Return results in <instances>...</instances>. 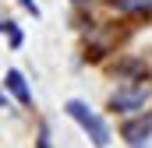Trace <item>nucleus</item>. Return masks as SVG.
Instances as JSON below:
<instances>
[{
  "instance_id": "obj_1",
  "label": "nucleus",
  "mask_w": 152,
  "mask_h": 148,
  "mask_svg": "<svg viewBox=\"0 0 152 148\" xmlns=\"http://www.w3.org/2000/svg\"><path fill=\"white\" fill-rule=\"evenodd\" d=\"M64 113H67L78 127L88 134V141H92L96 148H106V145H110V127H106V120L92 110L88 102H81V99H67V102H64Z\"/></svg>"
},
{
  "instance_id": "obj_11",
  "label": "nucleus",
  "mask_w": 152,
  "mask_h": 148,
  "mask_svg": "<svg viewBox=\"0 0 152 148\" xmlns=\"http://www.w3.org/2000/svg\"><path fill=\"white\" fill-rule=\"evenodd\" d=\"M0 32H7V21H4V18H0Z\"/></svg>"
},
{
  "instance_id": "obj_4",
  "label": "nucleus",
  "mask_w": 152,
  "mask_h": 148,
  "mask_svg": "<svg viewBox=\"0 0 152 148\" xmlns=\"http://www.w3.org/2000/svg\"><path fill=\"white\" fill-rule=\"evenodd\" d=\"M4 88L21 102V106H32V88H28V81H25V74L18 71V67H11V71L4 74Z\"/></svg>"
},
{
  "instance_id": "obj_5",
  "label": "nucleus",
  "mask_w": 152,
  "mask_h": 148,
  "mask_svg": "<svg viewBox=\"0 0 152 148\" xmlns=\"http://www.w3.org/2000/svg\"><path fill=\"white\" fill-rule=\"evenodd\" d=\"M117 14H152V0H113Z\"/></svg>"
},
{
  "instance_id": "obj_9",
  "label": "nucleus",
  "mask_w": 152,
  "mask_h": 148,
  "mask_svg": "<svg viewBox=\"0 0 152 148\" xmlns=\"http://www.w3.org/2000/svg\"><path fill=\"white\" fill-rule=\"evenodd\" d=\"M39 148H50V131H46V123H42V131H39Z\"/></svg>"
},
{
  "instance_id": "obj_8",
  "label": "nucleus",
  "mask_w": 152,
  "mask_h": 148,
  "mask_svg": "<svg viewBox=\"0 0 152 148\" xmlns=\"http://www.w3.org/2000/svg\"><path fill=\"white\" fill-rule=\"evenodd\" d=\"M18 4H21V7H25V11H28L32 18H39V14H42V11H39V4H36V0H18Z\"/></svg>"
},
{
  "instance_id": "obj_6",
  "label": "nucleus",
  "mask_w": 152,
  "mask_h": 148,
  "mask_svg": "<svg viewBox=\"0 0 152 148\" xmlns=\"http://www.w3.org/2000/svg\"><path fill=\"white\" fill-rule=\"evenodd\" d=\"M7 42H11V49H18V46L25 42V36H21V28H18L14 21H7Z\"/></svg>"
},
{
  "instance_id": "obj_7",
  "label": "nucleus",
  "mask_w": 152,
  "mask_h": 148,
  "mask_svg": "<svg viewBox=\"0 0 152 148\" xmlns=\"http://www.w3.org/2000/svg\"><path fill=\"white\" fill-rule=\"evenodd\" d=\"M120 74H138V78H145L149 67H145V64H138V60H127V64H120Z\"/></svg>"
},
{
  "instance_id": "obj_3",
  "label": "nucleus",
  "mask_w": 152,
  "mask_h": 148,
  "mask_svg": "<svg viewBox=\"0 0 152 148\" xmlns=\"http://www.w3.org/2000/svg\"><path fill=\"white\" fill-rule=\"evenodd\" d=\"M120 138L127 141L131 148H145L152 138V113H138V116H131L124 127H120Z\"/></svg>"
},
{
  "instance_id": "obj_10",
  "label": "nucleus",
  "mask_w": 152,
  "mask_h": 148,
  "mask_svg": "<svg viewBox=\"0 0 152 148\" xmlns=\"http://www.w3.org/2000/svg\"><path fill=\"white\" fill-rule=\"evenodd\" d=\"M0 106H7V95H4V92H0Z\"/></svg>"
},
{
  "instance_id": "obj_2",
  "label": "nucleus",
  "mask_w": 152,
  "mask_h": 148,
  "mask_svg": "<svg viewBox=\"0 0 152 148\" xmlns=\"http://www.w3.org/2000/svg\"><path fill=\"white\" fill-rule=\"evenodd\" d=\"M149 95H152V88H149V85H142V81L120 85L113 95H110V110H117V113H131V116H134V113L145 110Z\"/></svg>"
},
{
  "instance_id": "obj_12",
  "label": "nucleus",
  "mask_w": 152,
  "mask_h": 148,
  "mask_svg": "<svg viewBox=\"0 0 152 148\" xmlns=\"http://www.w3.org/2000/svg\"><path fill=\"white\" fill-rule=\"evenodd\" d=\"M75 4H88V0H75Z\"/></svg>"
}]
</instances>
